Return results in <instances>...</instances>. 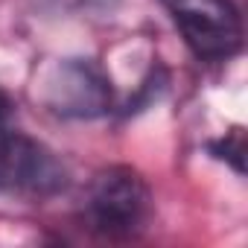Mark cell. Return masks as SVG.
<instances>
[{
  "instance_id": "3957f363",
  "label": "cell",
  "mask_w": 248,
  "mask_h": 248,
  "mask_svg": "<svg viewBox=\"0 0 248 248\" xmlns=\"http://www.w3.org/2000/svg\"><path fill=\"white\" fill-rule=\"evenodd\" d=\"M199 59H231L242 47V21L231 0H164Z\"/></svg>"
},
{
  "instance_id": "277c9868",
  "label": "cell",
  "mask_w": 248,
  "mask_h": 248,
  "mask_svg": "<svg viewBox=\"0 0 248 248\" xmlns=\"http://www.w3.org/2000/svg\"><path fill=\"white\" fill-rule=\"evenodd\" d=\"M111 102L108 82L85 62H67L50 82V105L64 117H93Z\"/></svg>"
},
{
  "instance_id": "7a4b0ae2",
  "label": "cell",
  "mask_w": 248,
  "mask_h": 248,
  "mask_svg": "<svg viewBox=\"0 0 248 248\" xmlns=\"http://www.w3.org/2000/svg\"><path fill=\"white\" fill-rule=\"evenodd\" d=\"M67 184L64 164L38 140L0 129V190L12 196L44 199Z\"/></svg>"
},
{
  "instance_id": "5b68a950",
  "label": "cell",
  "mask_w": 248,
  "mask_h": 248,
  "mask_svg": "<svg viewBox=\"0 0 248 248\" xmlns=\"http://www.w3.org/2000/svg\"><path fill=\"white\" fill-rule=\"evenodd\" d=\"M6 111H9V102H6V96H3V93H0V120L6 117Z\"/></svg>"
},
{
  "instance_id": "6da1fadb",
  "label": "cell",
  "mask_w": 248,
  "mask_h": 248,
  "mask_svg": "<svg viewBox=\"0 0 248 248\" xmlns=\"http://www.w3.org/2000/svg\"><path fill=\"white\" fill-rule=\"evenodd\" d=\"M152 216V196L146 181L126 170L114 167L93 178L85 196V222L91 231L108 239L138 236Z\"/></svg>"
}]
</instances>
